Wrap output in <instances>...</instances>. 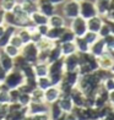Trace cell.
Returning <instances> with one entry per match:
<instances>
[{
  "label": "cell",
  "mask_w": 114,
  "mask_h": 120,
  "mask_svg": "<svg viewBox=\"0 0 114 120\" xmlns=\"http://www.w3.org/2000/svg\"><path fill=\"white\" fill-rule=\"evenodd\" d=\"M23 82H25V76L17 69H12L11 71L6 72V76H5V79L3 81V83L6 86L9 90L19 88L21 85H23Z\"/></svg>",
  "instance_id": "6da1fadb"
},
{
  "label": "cell",
  "mask_w": 114,
  "mask_h": 120,
  "mask_svg": "<svg viewBox=\"0 0 114 120\" xmlns=\"http://www.w3.org/2000/svg\"><path fill=\"white\" fill-rule=\"evenodd\" d=\"M38 53H39V50H38V48H37L34 42L26 43V44H23V47L20 49V54L23 56V59L28 64H32V65L37 63Z\"/></svg>",
  "instance_id": "7a4b0ae2"
},
{
  "label": "cell",
  "mask_w": 114,
  "mask_h": 120,
  "mask_svg": "<svg viewBox=\"0 0 114 120\" xmlns=\"http://www.w3.org/2000/svg\"><path fill=\"white\" fill-rule=\"evenodd\" d=\"M63 16L68 20H72L80 16V3L75 0H65L63 4Z\"/></svg>",
  "instance_id": "3957f363"
},
{
  "label": "cell",
  "mask_w": 114,
  "mask_h": 120,
  "mask_svg": "<svg viewBox=\"0 0 114 120\" xmlns=\"http://www.w3.org/2000/svg\"><path fill=\"white\" fill-rule=\"evenodd\" d=\"M70 26L69 28L71 30L76 37H84V34L87 32V20L82 19L81 16H77L72 20H70Z\"/></svg>",
  "instance_id": "277c9868"
},
{
  "label": "cell",
  "mask_w": 114,
  "mask_h": 120,
  "mask_svg": "<svg viewBox=\"0 0 114 120\" xmlns=\"http://www.w3.org/2000/svg\"><path fill=\"white\" fill-rule=\"evenodd\" d=\"M98 12H97L96 5L93 1H90V0H84V1L80 3V16L85 20H88L93 16H97Z\"/></svg>",
  "instance_id": "5b68a950"
},
{
  "label": "cell",
  "mask_w": 114,
  "mask_h": 120,
  "mask_svg": "<svg viewBox=\"0 0 114 120\" xmlns=\"http://www.w3.org/2000/svg\"><path fill=\"white\" fill-rule=\"evenodd\" d=\"M49 110V104L46 102L37 103V102H31L27 105V114L28 115H38V114H47Z\"/></svg>",
  "instance_id": "8992f818"
},
{
  "label": "cell",
  "mask_w": 114,
  "mask_h": 120,
  "mask_svg": "<svg viewBox=\"0 0 114 120\" xmlns=\"http://www.w3.org/2000/svg\"><path fill=\"white\" fill-rule=\"evenodd\" d=\"M70 98L74 103V107H79V108H85V103H86V96L82 91H81L77 86L72 87L71 92H70Z\"/></svg>",
  "instance_id": "52a82bcc"
},
{
  "label": "cell",
  "mask_w": 114,
  "mask_h": 120,
  "mask_svg": "<svg viewBox=\"0 0 114 120\" xmlns=\"http://www.w3.org/2000/svg\"><path fill=\"white\" fill-rule=\"evenodd\" d=\"M12 12L16 16V19L19 20V22L21 23V26H22V27H27V26L32 25L31 23V20H30V15L22 9V6H21L20 3L16 4V6L14 8Z\"/></svg>",
  "instance_id": "ba28073f"
},
{
  "label": "cell",
  "mask_w": 114,
  "mask_h": 120,
  "mask_svg": "<svg viewBox=\"0 0 114 120\" xmlns=\"http://www.w3.org/2000/svg\"><path fill=\"white\" fill-rule=\"evenodd\" d=\"M60 96H61V92L58 86H50L47 90H44V102L47 104H52L54 102H58Z\"/></svg>",
  "instance_id": "9c48e42d"
},
{
  "label": "cell",
  "mask_w": 114,
  "mask_h": 120,
  "mask_svg": "<svg viewBox=\"0 0 114 120\" xmlns=\"http://www.w3.org/2000/svg\"><path fill=\"white\" fill-rule=\"evenodd\" d=\"M79 69V55L77 53L64 56V70L65 71H76Z\"/></svg>",
  "instance_id": "30bf717a"
},
{
  "label": "cell",
  "mask_w": 114,
  "mask_h": 120,
  "mask_svg": "<svg viewBox=\"0 0 114 120\" xmlns=\"http://www.w3.org/2000/svg\"><path fill=\"white\" fill-rule=\"evenodd\" d=\"M38 11L46 15L47 17H50L52 15L57 12V6H54L53 4H50L47 0H39L38 1Z\"/></svg>",
  "instance_id": "8fae6325"
},
{
  "label": "cell",
  "mask_w": 114,
  "mask_h": 120,
  "mask_svg": "<svg viewBox=\"0 0 114 120\" xmlns=\"http://www.w3.org/2000/svg\"><path fill=\"white\" fill-rule=\"evenodd\" d=\"M113 60L114 56L109 52L103 53L101 56L97 58V61H98V68L99 69H104V70H110L112 65H113Z\"/></svg>",
  "instance_id": "7c38bea8"
},
{
  "label": "cell",
  "mask_w": 114,
  "mask_h": 120,
  "mask_svg": "<svg viewBox=\"0 0 114 120\" xmlns=\"http://www.w3.org/2000/svg\"><path fill=\"white\" fill-rule=\"evenodd\" d=\"M107 52V48H106V44H104V41L103 38H98L93 44L90 45V53L92 55H95L96 58L101 56L103 53Z\"/></svg>",
  "instance_id": "4fadbf2b"
},
{
  "label": "cell",
  "mask_w": 114,
  "mask_h": 120,
  "mask_svg": "<svg viewBox=\"0 0 114 120\" xmlns=\"http://www.w3.org/2000/svg\"><path fill=\"white\" fill-rule=\"evenodd\" d=\"M79 79H80V74H79L77 70H76V71H64L61 82L66 83L71 87H75L79 82Z\"/></svg>",
  "instance_id": "5bb4252c"
},
{
  "label": "cell",
  "mask_w": 114,
  "mask_h": 120,
  "mask_svg": "<svg viewBox=\"0 0 114 120\" xmlns=\"http://www.w3.org/2000/svg\"><path fill=\"white\" fill-rule=\"evenodd\" d=\"M104 23V21H103V17L99 15L97 16H93V17H91L87 20V30L91 31V32H96V33H98V31L101 30L102 25Z\"/></svg>",
  "instance_id": "9a60e30c"
},
{
  "label": "cell",
  "mask_w": 114,
  "mask_h": 120,
  "mask_svg": "<svg viewBox=\"0 0 114 120\" xmlns=\"http://www.w3.org/2000/svg\"><path fill=\"white\" fill-rule=\"evenodd\" d=\"M95 5H96V9H97V12H98L99 16L104 17V16L108 14L110 9V4H112V0H95Z\"/></svg>",
  "instance_id": "2e32d148"
},
{
  "label": "cell",
  "mask_w": 114,
  "mask_h": 120,
  "mask_svg": "<svg viewBox=\"0 0 114 120\" xmlns=\"http://www.w3.org/2000/svg\"><path fill=\"white\" fill-rule=\"evenodd\" d=\"M0 65L4 69V71H11L14 69V59L10 58L8 54H5L3 49H0Z\"/></svg>",
  "instance_id": "e0dca14e"
},
{
  "label": "cell",
  "mask_w": 114,
  "mask_h": 120,
  "mask_svg": "<svg viewBox=\"0 0 114 120\" xmlns=\"http://www.w3.org/2000/svg\"><path fill=\"white\" fill-rule=\"evenodd\" d=\"M58 104L61 108L63 113H70L74 109V103L70 96H60V98L58 99Z\"/></svg>",
  "instance_id": "ac0fdd59"
},
{
  "label": "cell",
  "mask_w": 114,
  "mask_h": 120,
  "mask_svg": "<svg viewBox=\"0 0 114 120\" xmlns=\"http://www.w3.org/2000/svg\"><path fill=\"white\" fill-rule=\"evenodd\" d=\"M48 26L49 27H65L66 26V19L63 15L54 14L50 17H48Z\"/></svg>",
  "instance_id": "d6986e66"
},
{
  "label": "cell",
  "mask_w": 114,
  "mask_h": 120,
  "mask_svg": "<svg viewBox=\"0 0 114 120\" xmlns=\"http://www.w3.org/2000/svg\"><path fill=\"white\" fill-rule=\"evenodd\" d=\"M4 25L5 26H11V27H15V28H20L21 23L19 22V20L16 19V16L14 15L12 11H6L4 14Z\"/></svg>",
  "instance_id": "ffe728a7"
},
{
  "label": "cell",
  "mask_w": 114,
  "mask_h": 120,
  "mask_svg": "<svg viewBox=\"0 0 114 120\" xmlns=\"http://www.w3.org/2000/svg\"><path fill=\"white\" fill-rule=\"evenodd\" d=\"M31 23L33 26H41V25H48V17L46 15H43L39 11H36L32 15H30Z\"/></svg>",
  "instance_id": "44dd1931"
},
{
  "label": "cell",
  "mask_w": 114,
  "mask_h": 120,
  "mask_svg": "<svg viewBox=\"0 0 114 120\" xmlns=\"http://www.w3.org/2000/svg\"><path fill=\"white\" fill-rule=\"evenodd\" d=\"M15 27H11V26H6V30H5V33L0 37V49H3L5 45H8L10 43V39H11L12 34L16 32Z\"/></svg>",
  "instance_id": "7402d4cb"
},
{
  "label": "cell",
  "mask_w": 114,
  "mask_h": 120,
  "mask_svg": "<svg viewBox=\"0 0 114 120\" xmlns=\"http://www.w3.org/2000/svg\"><path fill=\"white\" fill-rule=\"evenodd\" d=\"M66 27L68 26H65V27H49V31H48V33H47L46 37L49 38V39H52L53 42H58Z\"/></svg>",
  "instance_id": "603a6c76"
},
{
  "label": "cell",
  "mask_w": 114,
  "mask_h": 120,
  "mask_svg": "<svg viewBox=\"0 0 114 120\" xmlns=\"http://www.w3.org/2000/svg\"><path fill=\"white\" fill-rule=\"evenodd\" d=\"M63 114V110H61V108L59 107L58 104V102H54L52 103V104H49V110H48V115H49L50 120H57L58 118H60Z\"/></svg>",
  "instance_id": "cb8c5ba5"
},
{
  "label": "cell",
  "mask_w": 114,
  "mask_h": 120,
  "mask_svg": "<svg viewBox=\"0 0 114 120\" xmlns=\"http://www.w3.org/2000/svg\"><path fill=\"white\" fill-rule=\"evenodd\" d=\"M60 58H63V54H61V49H60V44L58 42H55L54 47L49 50V56H48V64L53 63L55 60H59Z\"/></svg>",
  "instance_id": "d4e9b609"
},
{
  "label": "cell",
  "mask_w": 114,
  "mask_h": 120,
  "mask_svg": "<svg viewBox=\"0 0 114 120\" xmlns=\"http://www.w3.org/2000/svg\"><path fill=\"white\" fill-rule=\"evenodd\" d=\"M54 44H55V42H53L52 39H49L47 37H42L38 42H36V45L39 52L41 50H50L54 47Z\"/></svg>",
  "instance_id": "484cf974"
},
{
  "label": "cell",
  "mask_w": 114,
  "mask_h": 120,
  "mask_svg": "<svg viewBox=\"0 0 114 120\" xmlns=\"http://www.w3.org/2000/svg\"><path fill=\"white\" fill-rule=\"evenodd\" d=\"M33 70L36 77L48 76V63H36L33 64Z\"/></svg>",
  "instance_id": "4316f807"
},
{
  "label": "cell",
  "mask_w": 114,
  "mask_h": 120,
  "mask_svg": "<svg viewBox=\"0 0 114 120\" xmlns=\"http://www.w3.org/2000/svg\"><path fill=\"white\" fill-rule=\"evenodd\" d=\"M74 43L76 45L77 53H87V52H90V44L84 39V37H76Z\"/></svg>",
  "instance_id": "83f0119b"
},
{
  "label": "cell",
  "mask_w": 114,
  "mask_h": 120,
  "mask_svg": "<svg viewBox=\"0 0 114 120\" xmlns=\"http://www.w3.org/2000/svg\"><path fill=\"white\" fill-rule=\"evenodd\" d=\"M59 44H60V43H59ZM60 49H61L63 56H68V55H71V54L77 53V50H76V45H75L74 42L61 43V44H60Z\"/></svg>",
  "instance_id": "f1b7e54d"
},
{
  "label": "cell",
  "mask_w": 114,
  "mask_h": 120,
  "mask_svg": "<svg viewBox=\"0 0 114 120\" xmlns=\"http://www.w3.org/2000/svg\"><path fill=\"white\" fill-rule=\"evenodd\" d=\"M16 33H17V36L21 38V41L23 42V44L32 42V34H31V32L28 31L27 27H20V28L16 30Z\"/></svg>",
  "instance_id": "f546056e"
},
{
  "label": "cell",
  "mask_w": 114,
  "mask_h": 120,
  "mask_svg": "<svg viewBox=\"0 0 114 120\" xmlns=\"http://www.w3.org/2000/svg\"><path fill=\"white\" fill-rule=\"evenodd\" d=\"M75 38H76V36H75V33L69 28V27H66L65 28V31L63 32V34H61V37L59 38V41H58V43H68V42H74L75 41Z\"/></svg>",
  "instance_id": "4dcf8cb0"
},
{
  "label": "cell",
  "mask_w": 114,
  "mask_h": 120,
  "mask_svg": "<svg viewBox=\"0 0 114 120\" xmlns=\"http://www.w3.org/2000/svg\"><path fill=\"white\" fill-rule=\"evenodd\" d=\"M31 102H37V103H42L44 102V91L41 88H34L31 93Z\"/></svg>",
  "instance_id": "1f68e13d"
},
{
  "label": "cell",
  "mask_w": 114,
  "mask_h": 120,
  "mask_svg": "<svg viewBox=\"0 0 114 120\" xmlns=\"http://www.w3.org/2000/svg\"><path fill=\"white\" fill-rule=\"evenodd\" d=\"M19 3L28 15H32L33 12L38 11V3H26V1H19Z\"/></svg>",
  "instance_id": "d6a6232c"
},
{
  "label": "cell",
  "mask_w": 114,
  "mask_h": 120,
  "mask_svg": "<svg viewBox=\"0 0 114 120\" xmlns=\"http://www.w3.org/2000/svg\"><path fill=\"white\" fill-rule=\"evenodd\" d=\"M17 3H19L17 0H0V9H3L5 12L12 11Z\"/></svg>",
  "instance_id": "836d02e7"
},
{
  "label": "cell",
  "mask_w": 114,
  "mask_h": 120,
  "mask_svg": "<svg viewBox=\"0 0 114 120\" xmlns=\"http://www.w3.org/2000/svg\"><path fill=\"white\" fill-rule=\"evenodd\" d=\"M21 72L25 76V80L27 79H36V75H34V70H33V65L32 64H27L21 69Z\"/></svg>",
  "instance_id": "e575fe53"
},
{
  "label": "cell",
  "mask_w": 114,
  "mask_h": 120,
  "mask_svg": "<svg viewBox=\"0 0 114 120\" xmlns=\"http://www.w3.org/2000/svg\"><path fill=\"white\" fill-rule=\"evenodd\" d=\"M52 86V82H50V79L48 76H43V77H37V87L41 90H47L48 87Z\"/></svg>",
  "instance_id": "d590c367"
},
{
  "label": "cell",
  "mask_w": 114,
  "mask_h": 120,
  "mask_svg": "<svg viewBox=\"0 0 114 120\" xmlns=\"http://www.w3.org/2000/svg\"><path fill=\"white\" fill-rule=\"evenodd\" d=\"M104 41V44H106V48H107V52H109L112 55L114 56V34H109L103 38Z\"/></svg>",
  "instance_id": "8d00e7d4"
},
{
  "label": "cell",
  "mask_w": 114,
  "mask_h": 120,
  "mask_svg": "<svg viewBox=\"0 0 114 120\" xmlns=\"http://www.w3.org/2000/svg\"><path fill=\"white\" fill-rule=\"evenodd\" d=\"M3 50H4V53L5 54H8V55L10 56V58H16L20 54V49L19 48H16V47H14V45H11V44H8V45H5L4 48H3Z\"/></svg>",
  "instance_id": "74e56055"
},
{
  "label": "cell",
  "mask_w": 114,
  "mask_h": 120,
  "mask_svg": "<svg viewBox=\"0 0 114 120\" xmlns=\"http://www.w3.org/2000/svg\"><path fill=\"white\" fill-rule=\"evenodd\" d=\"M99 38V36H98V33H96V32H91V31H87L86 33L84 34V39L88 43V44L91 45V44H93V43L97 41Z\"/></svg>",
  "instance_id": "f35d334b"
},
{
  "label": "cell",
  "mask_w": 114,
  "mask_h": 120,
  "mask_svg": "<svg viewBox=\"0 0 114 120\" xmlns=\"http://www.w3.org/2000/svg\"><path fill=\"white\" fill-rule=\"evenodd\" d=\"M9 103H14V102H19V98L21 94V91L19 88H12V90H9Z\"/></svg>",
  "instance_id": "ab89813d"
},
{
  "label": "cell",
  "mask_w": 114,
  "mask_h": 120,
  "mask_svg": "<svg viewBox=\"0 0 114 120\" xmlns=\"http://www.w3.org/2000/svg\"><path fill=\"white\" fill-rule=\"evenodd\" d=\"M9 44H11V45H14V47H16V48H19V49H21L23 47V42L21 41V38L17 36V33H15L12 34V37H11V39H10V43Z\"/></svg>",
  "instance_id": "60d3db41"
},
{
  "label": "cell",
  "mask_w": 114,
  "mask_h": 120,
  "mask_svg": "<svg viewBox=\"0 0 114 120\" xmlns=\"http://www.w3.org/2000/svg\"><path fill=\"white\" fill-rule=\"evenodd\" d=\"M19 103L22 107H27L31 103V94L28 93H22L21 92V94H20V98H19Z\"/></svg>",
  "instance_id": "b9f144b4"
},
{
  "label": "cell",
  "mask_w": 114,
  "mask_h": 120,
  "mask_svg": "<svg viewBox=\"0 0 114 120\" xmlns=\"http://www.w3.org/2000/svg\"><path fill=\"white\" fill-rule=\"evenodd\" d=\"M102 86L104 87V90H107L108 92H110L114 90V76H112V77L107 79L104 82H102Z\"/></svg>",
  "instance_id": "7bdbcfd3"
},
{
  "label": "cell",
  "mask_w": 114,
  "mask_h": 120,
  "mask_svg": "<svg viewBox=\"0 0 114 120\" xmlns=\"http://www.w3.org/2000/svg\"><path fill=\"white\" fill-rule=\"evenodd\" d=\"M48 56H49V50H41L38 53L37 63H48Z\"/></svg>",
  "instance_id": "ee69618b"
},
{
  "label": "cell",
  "mask_w": 114,
  "mask_h": 120,
  "mask_svg": "<svg viewBox=\"0 0 114 120\" xmlns=\"http://www.w3.org/2000/svg\"><path fill=\"white\" fill-rule=\"evenodd\" d=\"M9 114V103H0V119H5Z\"/></svg>",
  "instance_id": "f6af8a7d"
},
{
  "label": "cell",
  "mask_w": 114,
  "mask_h": 120,
  "mask_svg": "<svg viewBox=\"0 0 114 120\" xmlns=\"http://www.w3.org/2000/svg\"><path fill=\"white\" fill-rule=\"evenodd\" d=\"M109 34H112V33H110L109 28H108V26H107L106 23H103L102 27H101V30L98 31V36H99V38H104V37L109 36Z\"/></svg>",
  "instance_id": "bcb514c9"
},
{
  "label": "cell",
  "mask_w": 114,
  "mask_h": 120,
  "mask_svg": "<svg viewBox=\"0 0 114 120\" xmlns=\"http://www.w3.org/2000/svg\"><path fill=\"white\" fill-rule=\"evenodd\" d=\"M36 30H37V32H38V33H39L42 37H46L47 33H48V31H49V26H48V25L36 26Z\"/></svg>",
  "instance_id": "7dc6e473"
},
{
  "label": "cell",
  "mask_w": 114,
  "mask_h": 120,
  "mask_svg": "<svg viewBox=\"0 0 114 120\" xmlns=\"http://www.w3.org/2000/svg\"><path fill=\"white\" fill-rule=\"evenodd\" d=\"M9 91H0V103H9Z\"/></svg>",
  "instance_id": "c3c4849f"
},
{
  "label": "cell",
  "mask_w": 114,
  "mask_h": 120,
  "mask_svg": "<svg viewBox=\"0 0 114 120\" xmlns=\"http://www.w3.org/2000/svg\"><path fill=\"white\" fill-rule=\"evenodd\" d=\"M103 21H104V23L108 26V28H109L110 33L114 34V22H113V21H110V20H108V19H104V17H103Z\"/></svg>",
  "instance_id": "681fc988"
},
{
  "label": "cell",
  "mask_w": 114,
  "mask_h": 120,
  "mask_svg": "<svg viewBox=\"0 0 114 120\" xmlns=\"http://www.w3.org/2000/svg\"><path fill=\"white\" fill-rule=\"evenodd\" d=\"M108 103L114 107V90L110 91V92H108Z\"/></svg>",
  "instance_id": "f907efd6"
},
{
  "label": "cell",
  "mask_w": 114,
  "mask_h": 120,
  "mask_svg": "<svg viewBox=\"0 0 114 120\" xmlns=\"http://www.w3.org/2000/svg\"><path fill=\"white\" fill-rule=\"evenodd\" d=\"M65 120H77V118L72 112H70V113H65Z\"/></svg>",
  "instance_id": "816d5d0a"
},
{
  "label": "cell",
  "mask_w": 114,
  "mask_h": 120,
  "mask_svg": "<svg viewBox=\"0 0 114 120\" xmlns=\"http://www.w3.org/2000/svg\"><path fill=\"white\" fill-rule=\"evenodd\" d=\"M104 19H108V20H110L114 22V9L110 10V11H108V14L104 16Z\"/></svg>",
  "instance_id": "f5cc1de1"
},
{
  "label": "cell",
  "mask_w": 114,
  "mask_h": 120,
  "mask_svg": "<svg viewBox=\"0 0 114 120\" xmlns=\"http://www.w3.org/2000/svg\"><path fill=\"white\" fill-rule=\"evenodd\" d=\"M47 1H49L50 4H53L54 6H58V5H63L65 3V0H47Z\"/></svg>",
  "instance_id": "db71d44e"
},
{
  "label": "cell",
  "mask_w": 114,
  "mask_h": 120,
  "mask_svg": "<svg viewBox=\"0 0 114 120\" xmlns=\"http://www.w3.org/2000/svg\"><path fill=\"white\" fill-rule=\"evenodd\" d=\"M5 76H6V71H4V69L1 68V65H0V83L4 81Z\"/></svg>",
  "instance_id": "11a10c76"
},
{
  "label": "cell",
  "mask_w": 114,
  "mask_h": 120,
  "mask_svg": "<svg viewBox=\"0 0 114 120\" xmlns=\"http://www.w3.org/2000/svg\"><path fill=\"white\" fill-rule=\"evenodd\" d=\"M4 14L5 11L3 9H0V25H4Z\"/></svg>",
  "instance_id": "9f6ffc18"
},
{
  "label": "cell",
  "mask_w": 114,
  "mask_h": 120,
  "mask_svg": "<svg viewBox=\"0 0 114 120\" xmlns=\"http://www.w3.org/2000/svg\"><path fill=\"white\" fill-rule=\"evenodd\" d=\"M5 30H6V26H5V25H0V37L5 33Z\"/></svg>",
  "instance_id": "6f0895ef"
},
{
  "label": "cell",
  "mask_w": 114,
  "mask_h": 120,
  "mask_svg": "<svg viewBox=\"0 0 114 120\" xmlns=\"http://www.w3.org/2000/svg\"><path fill=\"white\" fill-rule=\"evenodd\" d=\"M22 120H34V116L33 115H28V114H27V115H25V118Z\"/></svg>",
  "instance_id": "680465c9"
},
{
  "label": "cell",
  "mask_w": 114,
  "mask_h": 120,
  "mask_svg": "<svg viewBox=\"0 0 114 120\" xmlns=\"http://www.w3.org/2000/svg\"><path fill=\"white\" fill-rule=\"evenodd\" d=\"M21 1H26V3H38L39 0H21Z\"/></svg>",
  "instance_id": "91938a15"
},
{
  "label": "cell",
  "mask_w": 114,
  "mask_h": 120,
  "mask_svg": "<svg viewBox=\"0 0 114 120\" xmlns=\"http://www.w3.org/2000/svg\"><path fill=\"white\" fill-rule=\"evenodd\" d=\"M57 120H65V114H63V115H61L60 118H58Z\"/></svg>",
  "instance_id": "94428289"
},
{
  "label": "cell",
  "mask_w": 114,
  "mask_h": 120,
  "mask_svg": "<svg viewBox=\"0 0 114 120\" xmlns=\"http://www.w3.org/2000/svg\"><path fill=\"white\" fill-rule=\"evenodd\" d=\"M110 71L114 74V60H113V65H112V68H110Z\"/></svg>",
  "instance_id": "6125c7cd"
},
{
  "label": "cell",
  "mask_w": 114,
  "mask_h": 120,
  "mask_svg": "<svg viewBox=\"0 0 114 120\" xmlns=\"http://www.w3.org/2000/svg\"><path fill=\"white\" fill-rule=\"evenodd\" d=\"M75 1H77V3H81V1H84V0H75Z\"/></svg>",
  "instance_id": "be15d7a7"
},
{
  "label": "cell",
  "mask_w": 114,
  "mask_h": 120,
  "mask_svg": "<svg viewBox=\"0 0 114 120\" xmlns=\"http://www.w3.org/2000/svg\"><path fill=\"white\" fill-rule=\"evenodd\" d=\"M0 120H5V119H0Z\"/></svg>",
  "instance_id": "e7e4bbea"
}]
</instances>
